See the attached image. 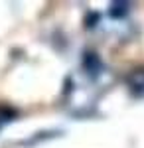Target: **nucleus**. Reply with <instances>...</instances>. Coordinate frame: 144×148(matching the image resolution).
Listing matches in <instances>:
<instances>
[{
    "mask_svg": "<svg viewBox=\"0 0 144 148\" xmlns=\"http://www.w3.org/2000/svg\"><path fill=\"white\" fill-rule=\"evenodd\" d=\"M128 87L136 97H144V69L134 71L132 75L128 77Z\"/></svg>",
    "mask_w": 144,
    "mask_h": 148,
    "instance_id": "1",
    "label": "nucleus"
},
{
    "mask_svg": "<svg viewBox=\"0 0 144 148\" xmlns=\"http://www.w3.org/2000/svg\"><path fill=\"white\" fill-rule=\"evenodd\" d=\"M83 65H85V69H87L89 73H99L101 69V59L95 53H85V57H83Z\"/></svg>",
    "mask_w": 144,
    "mask_h": 148,
    "instance_id": "2",
    "label": "nucleus"
},
{
    "mask_svg": "<svg viewBox=\"0 0 144 148\" xmlns=\"http://www.w3.org/2000/svg\"><path fill=\"white\" fill-rule=\"evenodd\" d=\"M126 12H128V4L126 2H115V4H111V16L112 18H121Z\"/></svg>",
    "mask_w": 144,
    "mask_h": 148,
    "instance_id": "3",
    "label": "nucleus"
}]
</instances>
